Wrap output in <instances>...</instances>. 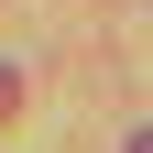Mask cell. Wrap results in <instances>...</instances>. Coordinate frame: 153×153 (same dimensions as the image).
<instances>
[{
  "instance_id": "1",
  "label": "cell",
  "mask_w": 153,
  "mask_h": 153,
  "mask_svg": "<svg viewBox=\"0 0 153 153\" xmlns=\"http://www.w3.org/2000/svg\"><path fill=\"white\" fill-rule=\"evenodd\" d=\"M0 109H22V66H0Z\"/></svg>"
},
{
  "instance_id": "2",
  "label": "cell",
  "mask_w": 153,
  "mask_h": 153,
  "mask_svg": "<svg viewBox=\"0 0 153 153\" xmlns=\"http://www.w3.org/2000/svg\"><path fill=\"white\" fill-rule=\"evenodd\" d=\"M131 153H153V131H131Z\"/></svg>"
}]
</instances>
